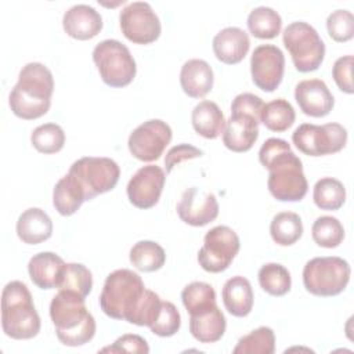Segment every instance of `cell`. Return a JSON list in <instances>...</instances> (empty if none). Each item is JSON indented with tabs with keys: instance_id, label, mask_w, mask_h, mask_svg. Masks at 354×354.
Masks as SVG:
<instances>
[{
	"instance_id": "1",
	"label": "cell",
	"mask_w": 354,
	"mask_h": 354,
	"mask_svg": "<svg viewBox=\"0 0 354 354\" xmlns=\"http://www.w3.org/2000/svg\"><path fill=\"white\" fill-rule=\"evenodd\" d=\"M260 163L268 170L267 187L270 194L281 202H299L308 189L303 163L290 149L288 141L271 137L259 151Z\"/></svg>"
},
{
	"instance_id": "2",
	"label": "cell",
	"mask_w": 354,
	"mask_h": 354,
	"mask_svg": "<svg viewBox=\"0 0 354 354\" xmlns=\"http://www.w3.org/2000/svg\"><path fill=\"white\" fill-rule=\"evenodd\" d=\"M53 91L51 71L40 62H28L19 71L18 82L10 91L11 112L24 120L37 119L48 112Z\"/></svg>"
},
{
	"instance_id": "3",
	"label": "cell",
	"mask_w": 354,
	"mask_h": 354,
	"mask_svg": "<svg viewBox=\"0 0 354 354\" xmlns=\"http://www.w3.org/2000/svg\"><path fill=\"white\" fill-rule=\"evenodd\" d=\"M86 297L59 290L50 303V317L58 340L69 347L88 343L95 335V319L86 307Z\"/></svg>"
},
{
	"instance_id": "4",
	"label": "cell",
	"mask_w": 354,
	"mask_h": 354,
	"mask_svg": "<svg viewBox=\"0 0 354 354\" xmlns=\"http://www.w3.org/2000/svg\"><path fill=\"white\" fill-rule=\"evenodd\" d=\"M40 317L28 286L21 281L8 282L1 292V328L15 340H26L40 332Z\"/></svg>"
},
{
	"instance_id": "5",
	"label": "cell",
	"mask_w": 354,
	"mask_h": 354,
	"mask_svg": "<svg viewBox=\"0 0 354 354\" xmlns=\"http://www.w3.org/2000/svg\"><path fill=\"white\" fill-rule=\"evenodd\" d=\"M145 292L147 288L137 272L127 268L115 270L104 282L100 307L109 318L131 324Z\"/></svg>"
},
{
	"instance_id": "6",
	"label": "cell",
	"mask_w": 354,
	"mask_h": 354,
	"mask_svg": "<svg viewBox=\"0 0 354 354\" xmlns=\"http://www.w3.org/2000/svg\"><path fill=\"white\" fill-rule=\"evenodd\" d=\"M351 275L350 264L337 256L314 257L303 268V283L308 293L330 297L342 293Z\"/></svg>"
},
{
	"instance_id": "7",
	"label": "cell",
	"mask_w": 354,
	"mask_h": 354,
	"mask_svg": "<svg viewBox=\"0 0 354 354\" xmlns=\"http://www.w3.org/2000/svg\"><path fill=\"white\" fill-rule=\"evenodd\" d=\"M282 41L299 72L317 71L324 62L325 43L310 24L304 21L289 24L283 29Z\"/></svg>"
},
{
	"instance_id": "8",
	"label": "cell",
	"mask_w": 354,
	"mask_h": 354,
	"mask_svg": "<svg viewBox=\"0 0 354 354\" xmlns=\"http://www.w3.org/2000/svg\"><path fill=\"white\" fill-rule=\"evenodd\" d=\"M93 61L101 80L109 87L129 86L136 77V61L130 50L119 40L100 41L93 50Z\"/></svg>"
},
{
	"instance_id": "9",
	"label": "cell",
	"mask_w": 354,
	"mask_h": 354,
	"mask_svg": "<svg viewBox=\"0 0 354 354\" xmlns=\"http://www.w3.org/2000/svg\"><path fill=\"white\" fill-rule=\"evenodd\" d=\"M68 173L83 189L86 201L113 189L120 177L118 163L104 156H83L71 165Z\"/></svg>"
},
{
	"instance_id": "10",
	"label": "cell",
	"mask_w": 354,
	"mask_h": 354,
	"mask_svg": "<svg viewBox=\"0 0 354 354\" xmlns=\"http://www.w3.org/2000/svg\"><path fill=\"white\" fill-rule=\"evenodd\" d=\"M296 148L308 156H324L342 151L347 142V130L339 123L322 126L300 124L292 134Z\"/></svg>"
},
{
	"instance_id": "11",
	"label": "cell",
	"mask_w": 354,
	"mask_h": 354,
	"mask_svg": "<svg viewBox=\"0 0 354 354\" xmlns=\"http://www.w3.org/2000/svg\"><path fill=\"white\" fill-rule=\"evenodd\" d=\"M241 248L239 236L227 225L209 230L203 238V246L198 252V263L207 272L225 271Z\"/></svg>"
},
{
	"instance_id": "12",
	"label": "cell",
	"mask_w": 354,
	"mask_h": 354,
	"mask_svg": "<svg viewBox=\"0 0 354 354\" xmlns=\"http://www.w3.org/2000/svg\"><path fill=\"white\" fill-rule=\"evenodd\" d=\"M119 25L127 40L136 44H149L162 32L160 21L147 1L129 3L119 14Z\"/></svg>"
},
{
	"instance_id": "13",
	"label": "cell",
	"mask_w": 354,
	"mask_h": 354,
	"mask_svg": "<svg viewBox=\"0 0 354 354\" xmlns=\"http://www.w3.org/2000/svg\"><path fill=\"white\" fill-rule=\"evenodd\" d=\"M173 131L162 119H149L137 126L129 136L130 153L142 162H153L160 158L170 144Z\"/></svg>"
},
{
	"instance_id": "14",
	"label": "cell",
	"mask_w": 354,
	"mask_h": 354,
	"mask_svg": "<svg viewBox=\"0 0 354 354\" xmlns=\"http://www.w3.org/2000/svg\"><path fill=\"white\" fill-rule=\"evenodd\" d=\"M285 71V57L274 44L257 46L250 57V73L253 83L263 91L278 88Z\"/></svg>"
},
{
	"instance_id": "15",
	"label": "cell",
	"mask_w": 354,
	"mask_h": 354,
	"mask_svg": "<svg viewBox=\"0 0 354 354\" xmlns=\"http://www.w3.org/2000/svg\"><path fill=\"white\" fill-rule=\"evenodd\" d=\"M166 181L163 169L156 165L140 167L127 184V198L138 209L153 207L162 195Z\"/></svg>"
},
{
	"instance_id": "16",
	"label": "cell",
	"mask_w": 354,
	"mask_h": 354,
	"mask_svg": "<svg viewBox=\"0 0 354 354\" xmlns=\"http://www.w3.org/2000/svg\"><path fill=\"white\" fill-rule=\"evenodd\" d=\"M176 210L185 224L203 227L217 218L218 202L214 194L198 187H191L183 192Z\"/></svg>"
},
{
	"instance_id": "17",
	"label": "cell",
	"mask_w": 354,
	"mask_h": 354,
	"mask_svg": "<svg viewBox=\"0 0 354 354\" xmlns=\"http://www.w3.org/2000/svg\"><path fill=\"white\" fill-rule=\"evenodd\" d=\"M295 100L300 111L313 118H324L329 115L335 105V98L321 79H306L296 84Z\"/></svg>"
},
{
	"instance_id": "18",
	"label": "cell",
	"mask_w": 354,
	"mask_h": 354,
	"mask_svg": "<svg viewBox=\"0 0 354 354\" xmlns=\"http://www.w3.org/2000/svg\"><path fill=\"white\" fill-rule=\"evenodd\" d=\"M259 123L260 119L253 115L231 112L223 131L224 145L232 152L249 151L259 137Z\"/></svg>"
},
{
	"instance_id": "19",
	"label": "cell",
	"mask_w": 354,
	"mask_h": 354,
	"mask_svg": "<svg viewBox=\"0 0 354 354\" xmlns=\"http://www.w3.org/2000/svg\"><path fill=\"white\" fill-rule=\"evenodd\" d=\"M62 26L68 36L76 40H88L101 32L102 17L88 4H75L65 11Z\"/></svg>"
},
{
	"instance_id": "20",
	"label": "cell",
	"mask_w": 354,
	"mask_h": 354,
	"mask_svg": "<svg viewBox=\"0 0 354 354\" xmlns=\"http://www.w3.org/2000/svg\"><path fill=\"white\" fill-rule=\"evenodd\" d=\"M216 58L224 64H239L248 54L250 40L248 33L238 26H227L221 29L212 41Z\"/></svg>"
},
{
	"instance_id": "21",
	"label": "cell",
	"mask_w": 354,
	"mask_h": 354,
	"mask_svg": "<svg viewBox=\"0 0 354 354\" xmlns=\"http://www.w3.org/2000/svg\"><path fill=\"white\" fill-rule=\"evenodd\" d=\"M65 261L53 252H40L30 257L28 272L32 282L40 289H54L61 285Z\"/></svg>"
},
{
	"instance_id": "22",
	"label": "cell",
	"mask_w": 354,
	"mask_h": 354,
	"mask_svg": "<svg viewBox=\"0 0 354 354\" xmlns=\"http://www.w3.org/2000/svg\"><path fill=\"white\" fill-rule=\"evenodd\" d=\"M227 328V321L217 303L189 314V332L203 344L218 342Z\"/></svg>"
},
{
	"instance_id": "23",
	"label": "cell",
	"mask_w": 354,
	"mask_h": 354,
	"mask_svg": "<svg viewBox=\"0 0 354 354\" xmlns=\"http://www.w3.org/2000/svg\"><path fill=\"white\" fill-rule=\"evenodd\" d=\"M213 69L205 61L192 58L184 62L180 71L183 91L191 98H202L213 88Z\"/></svg>"
},
{
	"instance_id": "24",
	"label": "cell",
	"mask_w": 354,
	"mask_h": 354,
	"mask_svg": "<svg viewBox=\"0 0 354 354\" xmlns=\"http://www.w3.org/2000/svg\"><path fill=\"white\" fill-rule=\"evenodd\" d=\"M17 235L28 245H37L53 235V221L40 207L24 210L17 220Z\"/></svg>"
},
{
	"instance_id": "25",
	"label": "cell",
	"mask_w": 354,
	"mask_h": 354,
	"mask_svg": "<svg viewBox=\"0 0 354 354\" xmlns=\"http://www.w3.org/2000/svg\"><path fill=\"white\" fill-rule=\"evenodd\" d=\"M221 297L225 310L234 317H246L253 308V289L249 282L242 275H235L223 286Z\"/></svg>"
},
{
	"instance_id": "26",
	"label": "cell",
	"mask_w": 354,
	"mask_h": 354,
	"mask_svg": "<svg viewBox=\"0 0 354 354\" xmlns=\"http://www.w3.org/2000/svg\"><path fill=\"white\" fill-rule=\"evenodd\" d=\"M194 130L207 140H214L223 134L225 127L224 113L213 101H201L191 113Z\"/></svg>"
},
{
	"instance_id": "27",
	"label": "cell",
	"mask_w": 354,
	"mask_h": 354,
	"mask_svg": "<svg viewBox=\"0 0 354 354\" xmlns=\"http://www.w3.org/2000/svg\"><path fill=\"white\" fill-rule=\"evenodd\" d=\"M83 202H86L83 189L69 173L57 181L53 189V205L61 216L75 214Z\"/></svg>"
},
{
	"instance_id": "28",
	"label": "cell",
	"mask_w": 354,
	"mask_h": 354,
	"mask_svg": "<svg viewBox=\"0 0 354 354\" xmlns=\"http://www.w3.org/2000/svg\"><path fill=\"white\" fill-rule=\"evenodd\" d=\"M272 241L279 246H290L303 235V223L299 214L293 212H281L275 214L270 224Z\"/></svg>"
},
{
	"instance_id": "29",
	"label": "cell",
	"mask_w": 354,
	"mask_h": 354,
	"mask_svg": "<svg viewBox=\"0 0 354 354\" xmlns=\"http://www.w3.org/2000/svg\"><path fill=\"white\" fill-rule=\"evenodd\" d=\"M130 263L142 272H153L160 270L166 261L163 248L153 241H138L129 253Z\"/></svg>"
},
{
	"instance_id": "30",
	"label": "cell",
	"mask_w": 354,
	"mask_h": 354,
	"mask_svg": "<svg viewBox=\"0 0 354 354\" xmlns=\"http://www.w3.org/2000/svg\"><path fill=\"white\" fill-rule=\"evenodd\" d=\"M248 29L257 39H274L282 28L281 15L271 7L260 6L248 15Z\"/></svg>"
},
{
	"instance_id": "31",
	"label": "cell",
	"mask_w": 354,
	"mask_h": 354,
	"mask_svg": "<svg viewBox=\"0 0 354 354\" xmlns=\"http://www.w3.org/2000/svg\"><path fill=\"white\" fill-rule=\"evenodd\" d=\"M296 119L295 109L292 104L283 98H275L267 104H264L260 122L271 131L282 133L286 131Z\"/></svg>"
},
{
	"instance_id": "32",
	"label": "cell",
	"mask_w": 354,
	"mask_h": 354,
	"mask_svg": "<svg viewBox=\"0 0 354 354\" xmlns=\"http://www.w3.org/2000/svg\"><path fill=\"white\" fill-rule=\"evenodd\" d=\"M313 199L321 210H337L346 202V188L333 177H324L314 185Z\"/></svg>"
},
{
	"instance_id": "33",
	"label": "cell",
	"mask_w": 354,
	"mask_h": 354,
	"mask_svg": "<svg viewBox=\"0 0 354 354\" xmlns=\"http://www.w3.org/2000/svg\"><path fill=\"white\" fill-rule=\"evenodd\" d=\"M257 277L260 288L271 296H283L290 290V272L282 264L267 263L261 266Z\"/></svg>"
},
{
	"instance_id": "34",
	"label": "cell",
	"mask_w": 354,
	"mask_h": 354,
	"mask_svg": "<svg viewBox=\"0 0 354 354\" xmlns=\"http://www.w3.org/2000/svg\"><path fill=\"white\" fill-rule=\"evenodd\" d=\"M275 351V335L268 326H260L242 336L234 347V354H272Z\"/></svg>"
},
{
	"instance_id": "35",
	"label": "cell",
	"mask_w": 354,
	"mask_h": 354,
	"mask_svg": "<svg viewBox=\"0 0 354 354\" xmlns=\"http://www.w3.org/2000/svg\"><path fill=\"white\" fill-rule=\"evenodd\" d=\"M314 242L326 249L337 248L344 239V228L339 218L332 216L318 217L311 228Z\"/></svg>"
},
{
	"instance_id": "36",
	"label": "cell",
	"mask_w": 354,
	"mask_h": 354,
	"mask_svg": "<svg viewBox=\"0 0 354 354\" xmlns=\"http://www.w3.org/2000/svg\"><path fill=\"white\" fill-rule=\"evenodd\" d=\"M30 142L41 153H57L64 148L65 133L57 123H44L32 131Z\"/></svg>"
},
{
	"instance_id": "37",
	"label": "cell",
	"mask_w": 354,
	"mask_h": 354,
	"mask_svg": "<svg viewBox=\"0 0 354 354\" xmlns=\"http://www.w3.org/2000/svg\"><path fill=\"white\" fill-rule=\"evenodd\" d=\"M59 290H71L83 297H87L93 289L91 271L80 263H66Z\"/></svg>"
},
{
	"instance_id": "38",
	"label": "cell",
	"mask_w": 354,
	"mask_h": 354,
	"mask_svg": "<svg viewBox=\"0 0 354 354\" xmlns=\"http://www.w3.org/2000/svg\"><path fill=\"white\" fill-rule=\"evenodd\" d=\"M181 300L188 311L192 314L202 308L216 304V292L212 285L201 281H195L188 283L181 292Z\"/></svg>"
},
{
	"instance_id": "39",
	"label": "cell",
	"mask_w": 354,
	"mask_h": 354,
	"mask_svg": "<svg viewBox=\"0 0 354 354\" xmlns=\"http://www.w3.org/2000/svg\"><path fill=\"white\" fill-rule=\"evenodd\" d=\"M181 326V315L177 307L167 300H162L158 317L149 326L151 332L160 337H170L178 332Z\"/></svg>"
},
{
	"instance_id": "40",
	"label": "cell",
	"mask_w": 354,
	"mask_h": 354,
	"mask_svg": "<svg viewBox=\"0 0 354 354\" xmlns=\"http://www.w3.org/2000/svg\"><path fill=\"white\" fill-rule=\"evenodd\" d=\"M326 29L335 41H348L354 36V15L347 10H336L328 15Z\"/></svg>"
},
{
	"instance_id": "41",
	"label": "cell",
	"mask_w": 354,
	"mask_h": 354,
	"mask_svg": "<svg viewBox=\"0 0 354 354\" xmlns=\"http://www.w3.org/2000/svg\"><path fill=\"white\" fill-rule=\"evenodd\" d=\"M332 76L343 93L353 94V55H343L337 58L332 68Z\"/></svg>"
},
{
	"instance_id": "42",
	"label": "cell",
	"mask_w": 354,
	"mask_h": 354,
	"mask_svg": "<svg viewBox=\"0 0 354 354\" xmlns=\"http://www.w3.org/2000/svg\"><path fill=\"white\" fill-rule=\"evenodd\" d=\"M102 353H140V354H148L149 346L147 340L138 335H122L115 340L112 346L104 347L101 350Z\"/></svg>"
},
{
	"instance_id": "43",
	"label": "cell",
	"mask_w": 354,
	"mask_h": 354,
	"mask_svg": "<svg viewBox=\"0 0 354 354\" xmlns=\"http://www.w3.org/2000/svg\"><path fill=\"white\" fill-rule=\"evenodd\" d=\"M203 155V152L191 145V144H178L171 147L166 156H165V166H166V173H170L173 170L174 166L180 165L181 162L189 160V159H195V158H201Z\"/></svg>"
},
{
	"instance_id": "44",
	"label": "cell",
	"mask_w": 354,
	"mask_h": 354,
	"mask_svg": "<svg viewBox=\"0 0 354 354\" xmlns=\"http://www.w3.org/2000/svg\"><path fill=\"white\" fill-rule=\"evenodd\" d=\"M263 106L264 102L259 95H254L252 93H241L232 100L231 112H243L260 119Z\"/></svg>"
}]
</instances>
